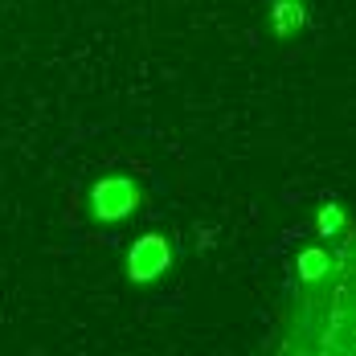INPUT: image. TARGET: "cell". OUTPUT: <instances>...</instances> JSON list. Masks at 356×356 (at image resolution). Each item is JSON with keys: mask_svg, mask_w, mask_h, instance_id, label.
<instances>
[{"mask_svg": "<svg viewBox=\"0 0 356 356\" xmlns=\"http://www.w3.org/2000/svg\"><path fill=\"white\" fill-rule=\"evenodd\" d=\"M327 266H332V250H323V246H307V250H299V258H295L299 283H316V279H323Z\"/></svg>", "mask_w": 356, "mask_h": 356, "instance_id": "4", "label": "cell"}, {"mask_svg": "<svg viewBox=\"0 0 356 356\" xmlns=\"http://www.w3.org/2000/svg\"><path fill=\"white\" fill-rule=\"evenodd\" d=\"M295 348L356 356V234L332 254L323 279L303 283Z\"/></svg>", "mask_w": 356, "mask_h": 356, "instance_id": "1", "label": "cell"}, {"mask_svg": "<svg viewBox=\"0 0 356 356\" xmlns=\"http://www.w3.org/2000/svg\"><path fill=\"white\" fill-rule=\"evenodd\" d=\"M168 262H172V250H168V242L160 234H143L131 246V254H127V270H131L136 283H152L156 275L168 270Z\"/></svg>", "mask_w": 356, "mask_h": 356, "instance_id": "3", "label": "cell"}, {"mask_svg": "<svg viewBox=\"0 0 356 356\" xmlns=\"http://www.w3.org/2000/svg\"><path fill=\"white\" fill-rule=\"evenodd\" d=\"M340 229H344V209H336V205L320 209V217H316V234H320V238H336Z\"/></svg>", "mask_w": 356, "mask_h": 356, "instance_id": "6", "label": "cell"}, {"mask_svg": "<svg viewBox=\"0 0 356 356\" xmlns=\"http://www.w3.org/2000/svg\"><path fill=\"white\" fill-rule=\"evenodd\" d=\"M90 205H95V213L103 217V221L131 217L136 213V205H140V188H136V180H127V177H107V180L95 184Z\"/></svg>", "mask_w": 356, "mask_h": 356, "instance_id": "2", "label": "cell"}, {"mask_svg": "<svg viewBox=\"0 0 356 356\" xmlns=\"http://www.w3.org/2000/svg\"><path fill=\"white\" fill-rule=\"evenodd\" d=\"M270 21H275V33H279V37H295L299 29H303L307 13H303V4H299V0H275Z\"/></svg>", "mask_w": 356, "mask_h": 356, "instance_id": "5", "label": "cell"}]
</instances>
